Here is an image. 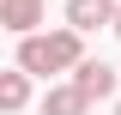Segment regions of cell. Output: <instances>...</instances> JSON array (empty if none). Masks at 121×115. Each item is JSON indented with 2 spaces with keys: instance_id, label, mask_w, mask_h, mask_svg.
Wrapping results in <instances>:
<instances>
[{
  "instance_id": "obj_1",
  "label": "cell",
  "mask_w": 121,
  "mask_h": 115,
  "mask_svg": "<svg viewBox=\"0 0 121 115\" xmlns=\"http://www.w3.org/2000/svg\"><path fill=\"white\" fill-rule=\"evenodd\" d=\"M85 36H79V30H36V36H24V43H18V73H79L85 67Z\"/></svg>"
},
{
  "instance_id": "obj_2",
  "label": "cell",
  "mask_w": 121,
  "mask_h": 115,
  "mask_svg": "<svg viewBox=\"0 0 121 115\" xmlns=\"http://www.w3.org/2000/svg\"><path fill=\"white\" fill-rule=\"evenodd\" d=\"M115 12H121V0H67V30H115Z\"/></svg>"
},
{
  "instance_id": "obj_3",
  "label": "cell",
  "mask_w": 121,
  "mask_h": 115,
  "mask_svg": "<svg viewBox=\"0 0 121 115\" xmlns=\"http://www.w3.org/2000/svg\"><path fill=\"white\" fill-rule=\"evenodd\" d=\"M43 6L48 0H0V24L24 43V36H36V24H43Z\"/></svg>"
},
{
  "instance_id": "obj_4",
  "label": "cell",
  "mask_w": 121,
  "mask_h": 115,
  "mask_svg": "<svg viewBox=\"0 0 121 115\" xmlns=\"http://www.w3.org/2000/svg\"><path fill=\"white\" fill-rule=\"evenodd\" d=\"M73 85H79L85 103H103V97H115V67H109V61H85V67L73 73Z\"/></svg>"
},
{
  "instance_id": "obj_5",
  "label": "cell",
  "mask_w": 121,
  "mask_h": 115,
  "mask_svg": "<svg viewBox=\"0 0 121 115\" xmlns=\"http://www.w3.org/2000/svg\"><path fill=\"white\" fill-rule=\"evenodd\" d=\"M91 103L79 97V85L67 79V85H48V97H43V115H85Z\"/></svg>"
},
{
  "instance_id": "obj_6",
  "label": "cell",
  "mask_w": 121,
  "mask_h": 115,
  "mask_svg": "<svg viewBox=\"0 0 121 115\" xmlns=\"http://www.w3.org/2000/svg\"><path fill=\"white\" fill-rule=\"evenodd\" d=\"M24 103H30V73H0V109H6V115H18V109H24Z\"/></svg>"
},
{
  "instance_id": "obj_7",
  "label": "cell",
  "mask_w": 121,
  "mask_h": 115,
  "mask_svg": "<svg viewBox=\"0 0 121 115\" xmlns=\"http://www.w3.org/2000/svg\"><path fill=\"white\" fill-rule=\"evenodd\" d=\"M115 36H121V12H115Z\"/></svg>"
},
{
  "instance_id": "obj_8",
  "label": "cell",
  "mask_w": 121,
  "mask_h": 115,
  "mask_svg": "<svg viewBox=\"0 0 121 115\" xmlns=\"http://www.w3.org/2000/svg\"><path fill=\"white\" fill-rule=\"evenodd\" d=\"M115 115H121V97H115Z\"/></svg>"
}]
</instances>
